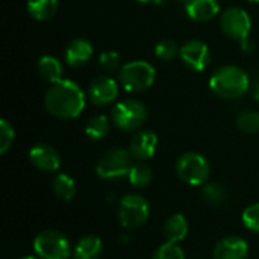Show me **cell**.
<instances>
[{"mask_svg": "<svg viewBox=\"0 0 259 259\" xmlns=\"http://www.w3.org/2000/svg\"><path fill=\"white\" fill-rule=\"evenodd\" d=\"M14 127L9 124L8 120H0V153H6L8 149L12 146L14 143Z\"/></svg>", "mask_w": 259, "mask_h": 259, "instance_id": "cell-30", "label": "cell"}, {"mask_svg": "<svg viewBox=\"0 0 259 259\" xmlns=\"http://www.w3.org/2000/svg\"><path fill=\"white\" fill-rule=\"evenodd\" d=\"M29 159L41 171L55 173L61 167V155L59 152L50 144H35L29 152Z\"/></svg>", "mask_w": 259, "mask_h": 259, "instance_id": "cell-12", "label": "cell"}, {"mask_svg": "<svg viewBox=\"0 0 259 259\" xmlns=\"http://www.w3.org/2000/svg\"><path fill=\"white\" fill-rule=\"evenodd\" d=\"M237 126L244 134H258L259 132V112L256 111H243L237 118Z\"/></svg>", "mask_w": 259, "mask_h": 259, "instance_id": "cell-25", "label": "cell"}, {"mask_svg": "<svg viewBox=\"0 0 259 259\" xmlns=\"http://www.w3.org/2000/svg\"><path fill=\"white\" fill-rule=\"evenodd\" d=\"M85 134L94 141L103 140L109 134V118L103 114L91 117L85 124Z\"/></svg>", "mask_w": 259, "mask_h": 259, "instance_id": "cell-21", "label": "cell"}, {"mask_svg": "<svg viewBox=\"0 0 259 259\" xmlns=\"http://www.w3.org/2000/svg\"><path fill=\"white\" fill-rule=\"evenodd\" d=\"M162 234L165 237L167 241L170 243H179L182 240H185V237L188 235V222L182 214H173L170 215L162 228Z\"/></svg>", "mask_w": 259, "mask_h": 259, "instance_id": "cell-17", "label": "cell"}, {"mask_svg": "<svg viewBox=\"0 0 259 259\" xmlns=\"http://www.w3.org/2000/svg\"><path fill=\"white\" fill-rule=\"evenodd\" d=\"M147 118V109L143 102L137 99H126L118 102L111 111V121L124 132L140 129Z\"/></svg>", "mask_w": 259, "mask_h": 259, "instance_id": "cell-5", "label": "cell"}, {"mask_svg": "<svg viewBox=\"0 0 259 259\" xmlns=\"http://www.w3.org/2000/svg\"><path fill=\"white\" fill-rule=\"evenodd\" d=\"M156 147H158V137L153 131L149 129L135 132L129 143V152L132 158H135L137 161L150 159L155 155Z\"/></svg>", "mask_w": 259, "mask_h": 259, "instance_id": "cell-13", "label": "cell"}, {"mask_svg": "<svg viewBox=\"0 0 259 259\" xmlns=\"http://www.w3.org/2000/svg\"><path fill=\"white\" fill-rule=\"evenodd\" d=\"M185 12L194 21H209L220 12L219 0H185Z\"/></svg>", "mask_w": 259, "mask_h": 259, "instance_id": "cell-16", "label": "cell"}, {"mask_svg": "<svg viewBox=\"0 0 259 259\" xmlns=\"http://www.w3.org/2000/svg\"><path fill=\"white\" fill-rule=\"evenodd\" d=\"M132 155L126 149L112 147L108 149L96 164V173L102 179L112 181L129 175L132 167Z\"/></svg>", "mask_w": 259, "mask_h": 259, "instance_id": "cell-4", "label": "cell"}, {"mask_svg": "<svg viewBox=\"0 0 259 259\" xmlns=\"http://www.w3.org/2000/svg\"><path fill=\"white\" fill-rule=\"evenodd\" d=\"M181 52V47L173 39H162L155 46V56L161 61H171Z\"/></svg>", "mask_w": 259, "mask_h": 259, "instance_id": "cell-26", "label": "cell"}, {"mask_svg": "<svg viewBox=\"0 0 259 259\" xmlns=\"http://www.w3.org/2000/svg\"><path fill=\"white\" fill-rule=\"evenodd\" d=\"M249 256V246L246 240L229 235L222 238L214 247V259H247Z\"/></svg>", "mask_w": 259, "mask_h": 259, "instance_id": "cell-14", "label": "cell"}, {"mask_svg": "<svg viewBox=\"0 0 259 259\" xmlns=\"http://www.w3.org/2000/svg\"><path fill=\"white\" fill-rule=\"evenodd\" d=\"M26 8L32 18L44 21L55 15L58 9V0H27Z\"/></svg>", "mask_w": 259, "mask_h": 259, "instance_id": "cell-20", "label": "cell"}, {"mask_svg": "<svg viewBox=\"0 0 259 259\" xmlns=\"http://www.w3.org/2000/svg\"><path fill=\"white\" fill-rule=\"evenodd\" d=\"M38 73L39 76L49 82L50 85L61 80L62 79V73H64V67L61 64V61L56 56L52 55H44L39 61H38Z\"/></svg>", "mask_w": 259, "mask_h": 259, "instance_id": "cell-19", "label": "cell"}, {"mask_svg": "<svg viewBox=\"0 0 259 259\" xmlns=\"http://www.w3.org/2000/svg\"><path fill=\"white\" fill-rule=\"evenodd\" d=\"M85 93L68 79H61L49 87L44 96V106L50 115L59 120L77 118L85 109Z\"/></svg>", "mask_w": 259, "mask_h": 259, "instance_id": "cell-1", "label": "cell"}, {"mask_svg": "<svg viewBox=\"0 0 259 259\" xmlns=\"http://www.w3.org/2000/svg\"><path fill=\"white\" fill-rule=\"evenodd\" d=\"M252 97H253V100L259 103V80L255 83V87H253V91H252Z\"/></svg>", "mask_w": 259, "mask_h": 259, "instance_id": "cell-31", "label": "cell"}, {"mask_svg": "<svg viewBox=\"0 0 259 259\" xmlns=\"http://www.w3.org/2000/svg\"><path fill=\"white\" fill-rule=\"evenodd\" d=\"M202 196L205 199V202L208 205H212V206H219V205H223L225 200H226V190L223 185L220 184H215V182H211V184H205L203 188H202Z\"/></svg>", "mask_w": 259, "mask_h": 259, "instance_id": "cell-24", "label": "cell"}, {"mask_svg": "<svg viewBox=\"0 0 259 259\" xmlns=\"http://www.w3.org/2000/svg\"><path fill=\"white\" fill-rule=\"evenodd\" d=\"M118 222L126 229L141 228L150 215L147 200L140 194H126L118 202Z\"/></svg>", "mask_w": 259, "mask_h": 259, "instance_id": "cell-7", "label": "cell"}, {"mask_svg": "<svg viewBox=\"0 0 259 259\" xmlns=\"http://www.w3.org/2000/svg\"><path fill=\"white\" fill-rule=\"evenodd\" d=\"M103 252L102 240L96 235H87L82 237L73 252L74 259H99Z\"/></svg>", "mask_w": 259, "mask_h": 259, "instance_id": "cell-18", "label": "cell"}, {"mask_svg": "<svg viewBox=\"0 0 259 259\" xmlns=\"http://www.w3.org/2000/svg\"><path fill=\"white\" fill-rule=\"evenodd\" d=\"M220 27L226 36L244 44L252 30V20L243 8L232 6L222 12Z\"/></svg>", "mask_w": 259, "mask_h": 259, "instance_id": "cell-9", "label": "cell"}, {"mask_svg": "<svg viewBox=\"0 0 259 259\" xmlns=\"http://www.w3.org/2000/svg\"><path fill=\"white\" fill-rule=\"evenodd\" d=\"M179 56L182 62L194 71H203L211 62V50L208 44L200 39H190L182 44Z\"/></svg>", "mask_w": 259, "mask_h": 259, "instance_id": "cell-10", "label": "cell"}, {"mask_svg": "<svg viewBox=\"0 0 259 259\" xmlns=\"http://www.w3.org/2000/svg\"><path fill=\"white\" fill-rule=\"evenodd\" d=\"M250 79L247 73L237 65H223L217 68L209 77L211 91L226 100H234L247 93Z\"/></svg>", "mask_w": 259, "mask_h": 259, "instance_id": "cell-2", "label": "cell"}, {"mask_svg": "<svg viewBox=\"0 0 259 259\" xmlns=\"http://www.w3.org/2000/svg\"><path fill=\"white\" fill-rule=\"evenodd\" d=\"M176 173L185 184L200 187L206 184L211 168L203 155L197 152H185L176 161Z\"/></svg>", "mask_w": 259, "mask_h": 259, "instance_id": "cell-6", "label": "cell"}, {"mask_svg": "<svg viewBox=\"0 0 259 259\" xmlns=\"http://www.w3.org/2000/svg\"><path fill=\"white\" fill-rule=\"evenodd\" d=\"M93 55H94L93 44L85 38H74L73 41L67 44L65 52H64L65 62L70 67H82L88 64Z\"/></svg>", "mask_w": 259, "mask_h": 259, "instance_id": "cell-15", "label": "cell"}, {"mask_svg": "<svg viewBox=\"0 0 259 259\" xmlns=\"http://www.w3.org/2000/svg\"><path fill=\"white\" fill-rule=\"evenodd\" d=\"M99 64L108 73H111V71H120V68H121V58L114 50H105L99 56Z\"/></svg>", "mask_w": 259, "mask_h": 259, "instance_id": "cell-28", "label": "cell"}, {"mask_svg": "<svg viewBox=\"0 0 259 259\" xmlns=\"http://www.w3.org/2000/svg\"><path fill=\"white\" fill-rule=\"evenodd\" d=\"M249 2H255V3H259V0H249Z\"/></svg>", "mask_w": 259, "mask_h": 259, "instance_id": "cell-34", "label": "cell"}, {"mask_svg": "<svg viewBox=\"0 0 259 259\" xmlns=\"http://www.w3.org/2000/svg\"><path fill=\"white\" fill-rule=\"evenodd\" d=\"M33 250L41 259H68L71 246L68 240L58 231H44L33 240Z\"/></svg>", "mask_w": 259, "mask_h": 259, "instance_id": "cell-8", "label": "cell"}, {"mask_svg": "<svg viewBox=\"0 0 259 259\" xmlns=\"http://www.w3.org/2000/svg\"><path fill=\"white\" fill-rule=\"evenodd\" d=\"M155 67L143 59L131 61L121 65L118 71V83L127 93H141L155 82Z\"/></svg>", "mask_w": 259, "mask_h": 259, "instance_id": "cell-3", "label": "cell"}, {"mask_svg": "<svg viewBox=\"0 0 259 259\" xmlns=\"http://www.w3.org/2000/svg\"><path fill=\"white\" fill-rule=\"evenodd\" d=\"M127 178H129V182L134 187L143 188V187H147L152 182L153 171L144 161H138L131 167V171L127 175Z\"/></svg>", "mask_w": 259, "mask_h": 259, "instance_id": "cell-23", "label": "cell"}, {"mask_svg": "<svg viewBox=\"0 0 259 259\" xmlns=\"http://www.w3.org/2000/svg\"><path fill=\"white\" fill-rule=\"evenodd\" d=\"M118 96V82L111 76H99L88 87V97L96 106H108Z\"/></svg>", "mask_w": 259, "mask_h": 259, "instance_id": "cell-11", "label": "cell"}, {"mask_svg": "<svg viewBox=\"0 0 259 259\" xmlns=\"http://www.w3.org/2000/svg\"><path fill=\"white\" fill-rule=\"evenodd\" d=\"M152 259H185V253L176 243L165 241L155 250Z\"/></svg>", "mask_w": 259, "mask_h": 259, "instance_id": "cell-27", "label": "cell"}, {"mask_svg": "<svg viewBox=\"0 0 259 259\" xmlns=\"http://www.w3.org/2000/svg\"><path fill=\"white\" fill-rule=\"evenodd\" d=\"M243 223L244 226L252 231V232H256L259 234V202L258 203H253L250 206H247L243 212Z\"/></svg>", "mask_w": 259, "mask_h": 259, "instance_id": "cell-29", "label": "cell"}, {"mask_svg": "<svg viewBox=\"0 0 259 259\" xmlns=\"http://www.w3.org/2000/svg\"><path fill=\"white\" fill-rule=\"evenodd\" d=\"M135 2H138V3H155V5H159L164 0H135Z\"/></svg>", "mask_w": 259, "mask_h": 259, "instance_id": "cell-32", "label": "cell"}, {"mask_svg": "<svg viewBox=\"0 0 259 259\" xmlns=\"http://www.w3.org/2000/svg\"><path fill=\"white\" fill-rule=\"evenodd\" d=\"M52 187H53V193L56 194V197L65 202L71 200L76 194V182L73 181V178H70L65 173L56 175Z\"/></svg>", "mask_w": 259, "mask_h": 259, "instance_id": "cell-22", "label": "cell"}, {"mask_svg": "<svg viewBox=\"0 0 259 259\" xmlns=\"http://www.w3.org/2000/svg\"><path fill=\"white\" fill-rule=\"evenodd\" d=\"M21 259H41V258H38V256H24V258H21Z\"/></svg>", "mask_w": 259, "mask_h": 259, "instance_id": "cell-33", "label": "cell"}]
</instances>
